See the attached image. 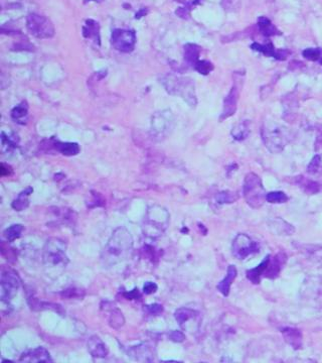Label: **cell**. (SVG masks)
Wrapping results in <instances>:
<instances>
[{
	"label": "cell",
	"instance_id": "cell-18",
	"mask_svg": "<svg viewBox=\"0 0 322 363\" xmlns=\"http://www.w3.org/2000/svg\"><path fill=\"white\" fill-rule=\"evenodd\" d=\"M236 274H238V272H236V267L235 266H229L226 277L223 280H221V282H219L218 285L216 286L219 293H222L225 296L229 295L231 286L235 280V278L236 277Z\"/></svg>",
	"mask_w": 322,
	"mask_h": 363
},
{
	"label": "cell",
	"instance_id": "cell-26",
	"mask_svg": "<svg viewBox=\"0 0 322 363\" xmlns=\"http://www.w3.org/2000/svg\"><path fill=\"white\" fill-rule=\"evenodd\" d=\"M199 51H200L199 46L193 44H188L184 46V59L189 64H191L193 67L198 61Z\"/></svg>",
	"mask_w": 322,
	"mask_h": 363
},
{
	"label": "cell",
	"instance_id": "cell-4",
	"mask_svg": "<svg viewBox=\"0 0 322 363\" xmlns=\"http://www.w3.org/2000/svg\"><path fill=\"white\" fill-rule=\"evenodd\" d=\"M243 193L247 204L253 209L261 208L266 200V192L258 175L249 173L244 180Z\"/></svg>",
	"mask_w": 322,
	"mask_h": 363
},
{
	"label": "cell",
	"instance_id": "cell-42",
	"mask_svg": "<svg viewBox=\"0 0 322 363\" xmlns=\"http://www.w3.org/2000/svg\"><path fill=\"white\" fill-rule=\"evenodd\" d=\"M144 14H146V11H145V9H142L139 13H137L136 14V19H140L141 18V16L142 15H144Z\"/></svg>",
	"mask_w": 322,
	"mask_h": 363
},
{
	"label": "cell",
	"instance_id": "cell-36",
	"mask_svg": "<svg viewBox=\"0 0 322 363\" xmlns=\"http://www.w3.org/2000/svg\"><path fill=\"white\" fill-rule=\"evenodd\" d=\"M303 57L309 61H318L321 58V49L317 47H309L302 52Z\"/></svg>",
	"mask_w": 322,
	"mask_h": 363
},
{
	"label": "cell",
	"instance_id": "cell-35",
	"mask_svg": "<svg viewBox=\"0 0 322 363\" xmlns=\"http://www.w3.org/2000/svg\"><path fill=\"white\" fill-rule=\"evenodd\" d=\"M193 67L199 74H202V75H208L210 72H212L214 70V66L212 65V63H210L208 61H199L198 60L195 63Z\"/></svg>",
	"mask_w": 322,
	"mask_h": 363
},
{
	"label": "cell",
	"instance_id": "cell-13",
	"mask_svg": "<svg viewBox=\"0 0 322 363\" xmlns=\"http://www.w3.org/2000/svg\"><path fill=\"white\" fill-rule=\"evenodd\" d=\"M251 47L252 49H254V51L260 52L267 57H273L276 60H281V61L286 60L288 54H289L287 51H285V49H278V51H276L272 43H269L267 45H260L258 43H254L251 45Z\"/></svg>",
	"mask_w": 322,
	"mask_h": 363
},
{
	"label": "cell",
	"instance_id": "cell-5",
	"mask_svg": "<svg viewBox=\"0 0 322 363\" xmlns=\"http://www.w3.org/2000/svg\"><path fill=\"white\" fill-rule=\"evenodd\" d=\"M43 261L49 267H65L69 262L66 255V244L60 238H49L43 247Z\"/></svg>",
	"mask_w": 322,
	"mask_h": 363
},
{
	"label": "cell",
	"instance_id": "cell-28",
	"mask_svg": "<svg viewBox=\"0 0 322 363\" xmlns=\"http://www.w3.org/2000/svg\"><path fill=\"white\" fill-rule=\"evenodd\" d=\"M11 117L15 122L24 124L27 120V106L24 103H21L14 107L11 112Z\"/></svg>",
	"mask_w": 322,
	"mask_h": 363
},
{
	"label": "cell",
	"instance_id": "cell-9",
	"mask_svg": "<svg viewBox=\"0 0 322 363\" xmlns=\"http://www.w3.org/2000/svg\"><path fill=\"white\" fill-rule=\"evenodd\" d=\"M111 44L117 49L122 53H130L134 49L136 44V34L134 30L117 28L112 31Z\"/></svg>",
	"mask_w": 322,
	"mask_h": 363
},
{
	"label": "cell",
	"instance_id": "cell-8",
	"mask_svg": "<svg viewBox=\"0 0 322 363\" xmlns=\"http://www.w3.org/2000/svg\"><path fill=\"white\" fill-rule=\"evenodd\" d=\"M1 292H0V298L1 302L4 304L5 302H9L14 295L18 294L21 280L18 273L12 269H6L2 271L1 274Z\"/></svg>",
	"mask_w": 322,
	"mask_h": 363
},
{
	"label": "cell",
	"instance_id": "cell-12",
	"mask_svg": "<svg viewBox=\"0 0 322 363\" xmlns=\"http://www.w3.org/2000/svg\"><path fill=\"white\" fill-rule=\"evenodd\" d=\"M21 362H53L52 356L44 347H37L23 352L20 358Z\"/></svg>",
	"mask_w": 322,
	"mask_h": 363
},
{
	"label": "cell",
	"instance_id": "cell-29",
	"mask_svg": "<svg viewBox=\"0 0 322 363\" xmlns=\"http://www.w3.org/2000/svg\"><path fill=\"white\" fill-rule=\"evenodd\" d=\"M125 323L124 316L122 314V312L120 310H118L116 308H113L110 310V317H109V324L112 328L114 329H119L122 327Z\"/></svg>",
	"mask_w": 322,
	"mask_h": 363
},
{
	"label": "cell",
	"instance_id": "cell-7",
	"mask_svg": "<svg viewBox=\"0 0 322 363\" xmlns=\"http://www.w3.org/2000/svg\"><path fill=\"white\" fill-rule=\"evenodd\" d=\"M26 26L30 34L38 39H49L55 35V27L47 18L30 13L26 19Z\"/></svg>",
	"mask_w": 322,
	"mask_h": 363
},
{
	"label": "cell",
	"instance_id": "cell-37",
	"mask_svg": "<svg viewBox=\"0 0 322 363\" xmlns=\"http://www.w3.org/2000/svg\"><path fill=\"white\" fill-rule=\"evenodd\" d=\"M145 309L148 312V314L154 315V316L159 315V314H161V313L163 312V307L160 304L147 305V306H145Z\"/></svg>",
	"mask_w": 322,
	"mask_h": 363
},
{
	"label": "cell",
	"instance_id": "cell-3",
	"mask_svg": "<svg viewBox=\"0 0 322 363\" xmlns=\"http://www.w3.org/2000/svg\"><path fill=\"white\" fill-rule=\"evenodd\" d=\"M261 134L265 145L270 152L274 154L282 152L285 145L288 143V140H289L287 128L274 122L264 124L261 129Z\"/></svg>",
	"mask_w": 322,
	"mask_h": 363
},
{
	"label": "cell",
	"instance_id": "cell-19",
	"mask_svg": "<svg viewBox=\"0 0 322 363\" xmlns=\"http://www.w3.org/2000/svg\"><path fill=\"white\" fill-rule=\"evenodd\" d=\"M297 185L305 192L309 195H314L322 191V183L319 182L309 180L305 177H299L296 181Z\"/></svg>",
	"mask_w": 322,
	"mask_h": 363
},
{
	"label": "cell",
	"instance_id": "cell-17",
	"mask_svg": "<svg viewBox=\"0 0 322 363\" xmlns=\"http://www.w3.org/2000/svg\"><path fill=\"white\" fill-rule=\"evenodd\" d=\"M282 334L285 342L289 344L292 348L299 349L302 346V334L298 329L284 328L282 329Z\"/></svg>",
	"mask_w": 322,
	"mask_h": 363
},
{
	"label": "cell",
	"instance_id": "cell-39",
	"mask_svg": "<svg viewBox=\"0 0 322 363\" xmlns=\"http://www.w3.org/2000/svg\"><path fill=\"white\" fill-rule=\"evenodd\" d=\"M157 289H158V287L155 283L147 282L143 286V293L146 294V295H151V294H154L157 291Z\"/></svg>",
	"mask_w": 322,
	"mask_h": 363
},
{
	"label": "cell",
	"instance_id": "cell-33",
	"mask_svg": "<svg viewBox=\"0 0 322 363\" xmlns=\"http://www.w3.org/2000/svg\"><path fill=\"white\" fill-rule=\"evenodd\" d=\"M266 200L269 203L272 204H282L288 201V197L284 192L281 191H275V192H270L266 196Z\"/></svg>",
	"mask_w": 322,
	"mask_h": 363
},
{
	"label": "cell",
	"instance_id": "cell-24",
	"mask_svg": "<svg viewBox=\"0 0 322 363\" xmlns=\"http://www.w3.org/2000/svg\"><path fill=\"white\" fill-rule=\"evenodd\" d=\"M33 192V189L32 188H27L25 190H23L22 192H21L18 196V198L12 202L11 204V207L15 210V211H22L24 209H26L29 205V200H28V197L32 194Z\"/></svg>",
	"mask_w": 322,
	"mask_h": 363
},
{
	"label": "cell",
	"instance_id": "cell-32",
	"mask_svg": "<svg viewBox=\"0 0 322 363\" xmlns=\"http://www.w3.org/2000/svg\"><path fill=\"white\" fill-rule=\"evenodd\" d=\"M305 247H306V249L304 250V252L307 255L308 258L315 260V261L322 260V244L307 245Z\"/></svg>",
	"mask_w": 322,
	"mask_h": 363
},
{
	"label": "cell",
	"instance_id": "cell-11",
	"mask_svg": "<svg viewBox=\"0 0 322 363\" xmlns=\"http://www.w3.org/2000/svg\"><path fill=\"white\" fill-rule=\"evenodd\" d=\"M240 83H242V80L238 78V80L235 81V84H234L233 88L231 89L229 95L225 99L224 110H223L222 116H221L222 120L225 119V118H228L229 116H232V115L236 112V103H238V99H239V95H240L241 87H242V85H240Z\"/></svg>",
	"mask_w": 322,
	"mask_h": 363
},
{
	"label": "cell",
	"instance_id": "cell-38",
	"mask_svg": "<svg viewBox=\"0 0 322 363\" xmlns=\"http://www.w3.org/2000/svg\"><path fill=\"white\" fill-rule=\"evenodd\" d=\"M123 295H124V298L127 299V300H139V299H141V294H140L139 290L136 289V288H135L132 291H130V292L123 293Z\"/></svg>",
	"mask_w": 322,
	"mask_h": 363
},
{
	"label": "cell",
	"instance_id": "cell-23",
	"mask_svg": "<svg viewBox=\"0 0 322 363\" xmlns=\"http://www.w3.org/2000/svg\"><path fill=\"white\" fill-rule=\"evenodd\" d=\"M55 147L58 152H60L62 155L66 156V157H73L77 156L81 148L80 145L76 142H60L57 141L55 143Z\"/></svg>",
	"mask_w": 322,
	"mask_h": 363
},
{
	"label": "cell",
	"instance_id": "cell-20",
	"mask_svg": "<svg viewBox=\"0 0 322 363\" xmlns=\"http://www.w3.org/2000/svg\"><path fill=\"white\" fill-rule=\"evenodd\" d=\"M270 259H271L270 255L266 256L265 259L260 263V265L257 268L249 270L247 272V277L251 280L253 284H259L260 283L261 276H263L265 274V272L268 268Z\"/></svg>",
	"mask_w": 322,
	"mask_h": 363
},
{
	"label": "cell",
	"instance_id": "cell-43",
	"mask_svg": "<svg viewBox=\"0 0 322 363\" xmlns=\"http://www.w3.org/2000/svg\"><path fill=\"white\" fill-rule=\"evenodd\" d=\"M88 1H101V0H86L85 2H88Z\"/></svg>",
	"mask_w": 322,
	"mask_h": 363
},
{
	"label": "cell",
	"instance_id": "cell-2",
	"mask_svg": "<svg viewBox=\"0 0 322 363\" xmlns=\"http://www.w3.org/2000/svg\"><path fill=\"white\" fill-rule=\"evenodd\" d=\"M168 211L158 205H153L147 209L143 219L142 231L144 236L150 239H156L162 236L169 225Z\"/></svg>",
	"mask_w": 322,
	"mask_h": 363
},
{
	"label": "cell",
	"instance_id": "cell-14",
	"mask_svg": "<svg viewBox=\"0 0 322 363\" xmlns=\"http://www.w3.org/2000/svg\"><path fill=\"white\" fill-rule=\"evenodd\" d=\"M286 261H287V256L283 252H280L277 255H275L273 258H271L264 276L267 278H272V279L277 277Z\"/></svg>",
	"mask_w": 322,
	"mask_h": 363
},
{
	"label": "cell",
	"instance_id": "cell-21",
	"mask_svg": "<svg viewBox=\"0 0 322 363\" xmlns=\"http://www.w3.org/2000/svg\"><path fill=\"white\" fill-rule=\"evenodd\" d=\"M197 317L198 313L189 308H179L174 313V318L181 327H183L185 323H188L192 320H195Z\"/></svg>",
	"mask_w": 322,
	"mask_h": 363
},
{
	"label": "cell",
	"instance_id": "cell-1",
	"mask_svg": "<svg viewBox=\"0 0 322 363\" xmlns=\"http://www.w3.org/2000/svg\"><path fill=\"white\" fill-rule=\"evenodd\" d=\"M133 238L125 227L116 228L101 253V263L104 268H111L131 256Z\"/></svg>",
	"mask_w": 322,
	"mask_h": 363
},
{
	"label": "cell",
	"instance_id": "cell-30",
	"mask_svg": "<svg viewBox=\"0 0 322 363\" xmlns=\"http://www.w3.org/2000/svg\"><path fill=\"white\" fill-rule=\"evenodd\" d=\"M307 172L312 176H322V155H316L307 167Z\"/></svg>",
	"mask_w": 322,
	"mask_h": 363
},
{
	"label": "cell",
	"instance_id": "cell-15",
	"mask_svg": "<svg viewBox=\"0 0 322 363\" xmlns=\"http://www.w3.org/2000/svg\"><path fill=\"white\" fill-rule=\"evenodd\" d=\"M129 355L135 360L152 361L153 360V350L148 343H141L129 349Z\"/></svg>",
	"mask_w": 322,
	"mask_h": 363
},
{
	"label": "cell",
	"instance_id": "cell-16",
	"mask_svg": "<svg viewBox=\"0 0 322 363\" xmlns=\"http://www.w3.org/2000/svg\"><path fill=\"white\" fill-rule=\"evenodd\" d=\"M88 351L95 358H104L108 355V348L106 344L99 336H92L88 343Z\"/></svg>",
	"mask_w": 322,
	"mask_h": 363
},
{
	"label": "cell",
	"instance_id": "cell-41",
	"mask_svg": "<svg viewBox=\"0 0 322 363\" xmlns=\"http://www.w3.org/2000/svg\"><path fill=\"white\" fill-rule=\"evenodd\" d=\"M11 173H12V170L9 166H7V164H5V163H1V168H0V175L4 177V176L11 175Z\"/></svg>",
	"mask_w": 322,
	"mask_h": 363
},
{
	"label": "cell",
	"instance_id": "cell-22",
	"mask_svg": "<svg viewBox=\"0 0 322 363\" xmlns=\"http://www.w3.org/2000/svg\"><path fill=\"white\" fill-rule=\"evenodd\" d=\"M100 28L97 22L93 20H88L86 24L83 26V36L86 39L93 40L96 44L100 45Z\"/></svg>",
	"mask_w": 322,
	"mask_h": 363
},
{
	"label": "cell",
	"instance_id": "cell-31",
	"mask_svg": "<svg viewBox=\"0 0 322 363\" xmlns=\"http://www.w3.org/2000/svg\"><path fill=\"white\" fill-rule=\"evenodd\" d=\"M249 134H250V129L246 122L236 125L232 131V136L236 140H244L245 138L248 137Z\"/></svg>",
	"mask_w": 322,
	"mask_h": 363
},
{
	"label": "cell",
	"instance_id": "cell-40",
	"mask_svg": "<svg viewBox=\"0 0 322 363\" xmlns=\"http://www.w3.org/2000/svg\"><path fill=\"white\" fill-rule=\"evenodd\" d=\"M169 338H171L172 341L173 342H183L185 339V335L181 331H172L171 334H169Z\"/></svg>",
	"mask_w": 322,
	"mask_h": 363
},
{
	"label": "cell",
	"instance_id": "cell-10",
	"mask_svg": "<svg viewBox=\"0 0 322 363\" xmlns=\"http://www.w3.org/2000/svg\"><path fill=\"white\" fill-rule=\"evenodd\" d=\"M233 254L239 259H245L249 255L256 253L259 250V245L249 235L240 233L236 236L232 245Z\"/></svg>",
	"mask_w": 322,
	"mask_h": 363
},
{
	"label": "cell",
	"instance_id": "cell-6",
	"mask_svg": "<svg viewBox=\"0 0 322 363\" xmlns=\"http://www.w3.org/2000/svg\"><path fill=\"white\" fill-rule=\"evenodd\" d=\"M301 299L313 308H322V276L311 275L304 280L301 288Z\"/></svg>",
	"mask_w": 322,
	"mask_h": 363
},
{
	"label": "cell",
	"instance_id": "cell-27",
	"mask_svg": "<svg viewBox=\"0 0 322 363\" xmlns=\"http://www.w3.org/2000/svg\"><path fill=\"white\" fill-rule=\"evenodd\" d=\"M22 231L23 226L21 224H13L3 231V236L7 242H13L21 237Z\"/></svg>",
	"mask_w": 322,
	"mask_h": 363
},
{
	"label": "cell",
	"instance_id": "cell-34",
	"mask_svg": "<svg viewBox=\"0 0 322 363\" xmlns=\"http://www.w3.org/2000/svg\"><path fill=\"white\" fill-rule=\"evenodd\" d=\"M236 199H239V196L236 193H232L229 191L218 193L215 197V200L218 204H230L234 203Z\"/></svg>",
	"mask_w": 322,
	"mask_h": 363
},
{
	"label": "cell",
	"instance_id": "cell-25",
	"mask_svg": "<svg viewBox=\"0 0 322 363\" xmlns=\"http://www.w3.org/2000/svg\"><path fill=\"white\" fill-rule=\"evenodd\" d=\"M258 25H259L260 31L265 37H272V36L279 34V31L277 30L275 25L271 23L270 20H268L267 18H264V16H262V18L258 20Z\"/></svg>",
	"mask_w": 322,
	"mask_h": 363
}]
</instances>
